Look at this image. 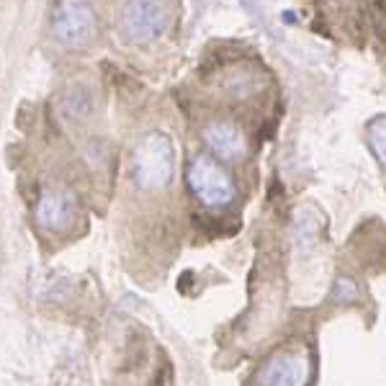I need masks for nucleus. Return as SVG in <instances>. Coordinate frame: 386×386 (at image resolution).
<instances>
[{
  "label": "nucleus",
  "instance_id": "7ed1b4c3",
  "mask_svg": "<svg viewBox=\"0 0 386 386\" xmlns=\"http://www.w3.org/2000/svg\"><path fill=\"white\" fill-rule=\"evenodd\" d=\"M170 13L162 0H129L118 16V34L129 44H147L165 34Z\"/></svg>",
  "mask_w": 386,
  "mask_h": 386
},
{
  "label": "nucleus",
  "instance_id": "20e7f679",
  "mask_svg": "<svg viewBox=\"0 0 386 386\" xmlns=\"http://www.w3.org/2000/svg\"><path fill=\"white\" fill-rule=\"evenodd\" d=\"M188 185H191L193 196L203 203V206H227L235 199V183L229 173L217 160L199 155L196 160H191L188 165Z\"/></svg>",
  "mask_w": 386,
  "mask_h": 386
},
{
  "label": "nucleus",
  "instance_id": "39448f33",
  "mask_svg": "<svg viewBox=\"0 0 386 386\" xmlns=\"http://www.w3.org/2000/svg\"><path fill=\"white\" fill-rule=\"evenodd\" d=\"M258 381L261 386H307L309 381L307 353L296 348L273 353L258 371Z\"/></svg>",
  "mask_w": 386,
  "mask_h": 386
},
{
  "label": "nucleus",
  "instance_id": "6e6552de",
  "mask_svg": "<svg viewBox=\"0 0 386 386\" xmlns=\"http://www.w3.org/2000/svg\"><path fill=\"white\" fill-rule=\"evenodd\" d=\"M369 144L373 155L386 165V116L373 118L369 124Z\"/></svg>",
  "mask_w": 386,
  "mask_h": 386
},
{
  "label": "nucleus",
  "instance_id": "f03ea898",
  "mask_svg": "<svg viewBox=\"0 0 386 386\" xmlns=\"http://www.w3.org/2000/svg\"><path fill=\"white\" fill-rule=\"evenodd\" d=\"M98 16L88 0H57L52 10V34L65 49H85L95 39Z\"/></svg>",
  "mask_w": 386,
  "mask_h": 386
},
{
  "label": "nucleus",
  "instance_id": "0eeeda50",
  "mask_svg": "<svg viewBox=\"0 0 386 386\" xmlns=\"http://www.w3.org/2000/svg\"><path fill=\"white\" fill-rule=\"evenodd\" d=\"M203 142L222 160H237L245 155V134L229 121H211L203 126Z\"/></svg>",
  "mask_w": 386,
  "mask_h": 386
},
{
  "label": "nucleus",
  "instance_id": "f257e3e1",
  "mask_svg": "<svg viewBox=\"0 0 386 386\" xmlns=\"http://www.w3.org/2000/svg\"><path fill=\"white\" fill-rule=\"evenodd\" d=\"M176 173V147L162 132L144 134L132 155V180L142 191H160L173 180Z\"/></svg>",
  "mask_w": 386,
  "mask_h": 386
},
{
  "label": "nucleus",
  "instance_id": "9d476101",
  "mask_svg": "<svg viewBox=\"0 0 386 386\" xmlns=\"http://www.w3.org/2000/svg\"><path fill=\"white\" fill-rule=\"evenodd\" d=\"M196 3H201V0H196Z\"/></svg>",
  "mask_w": 386,
  "mask_h": 386
},
{
  "label": "nucleus",
  "instance_id": "1a4fd4ad",
  "mask_svg": "<svg viewBox=\"0 0 386 386\" xmlns=\"http://www.w3.org/2000/svg\"><path fill=\"white\" fill-rule=\"evenodd\" d=\"M332 299L335 302H355L358 299V286H355V281L353 278H337Z\"/></svg>",
  "mask_w": 386,
  "mask_h": 386
},
{
  "label": "nucleus",
  "instance_id": "423d86ee",
  "mask_svg": "<svg viewBox=\"0 0 386 386\" xmlns=\"http://www.w3.org/2000/svg\"><path fill=\"white\" fill-rule=\"evenodd\" d=\"M36 222L52 232H68L77 222V199L62 188H47L34 209Z\"/></svg>",
  "mask_w": 386,
  "mask_h": 386
}]
</instances>
